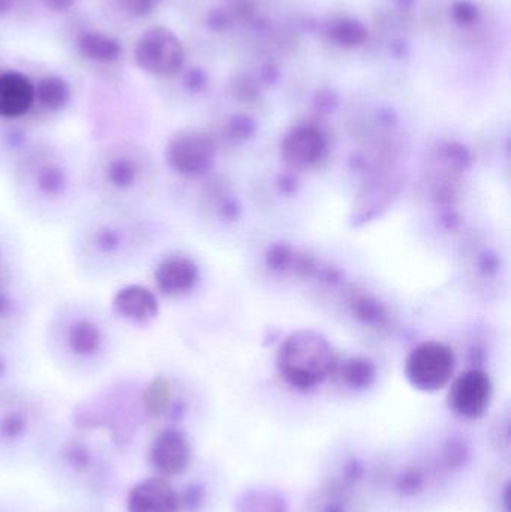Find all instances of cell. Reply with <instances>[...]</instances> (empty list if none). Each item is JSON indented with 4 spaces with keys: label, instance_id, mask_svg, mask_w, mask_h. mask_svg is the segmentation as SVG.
Masks as SVG:
<instances>
[{
    "label": "cell",
    "instance_id": "5b68a950",
    "mask_svg": "<svg viewBox=\"0 0 511 512\" xmlns=\"http://www.w3.org/2000/svg\"><path fill=\"white\" fill-rule=\"evenodd\" d=\"M38 310V291L26 267L0 274V339L27 340Z\"/></svg>",
    "mask_w": 511,
    "mask_h": 512
},
{
    "label": "cell",
    "instance_id": "9c48e42d",
    "mask_svg": "<svg viewBox=\"0 0 511 512\" xmlns=\"http://www.w3.org/2000/svg\"><path fill=\"white\" fill-rule=\"evenodd\" d=\"M35 105V84L17 71L0 74V117H27Z\"/></svg>",
    "mask_w": 511,
    "mask_h": 512
},
{
    "label": "cell",
    "instance_id": "8992f818",
    "mask_svg": "<svg viewBox=\"0 0 511 512\" xmlns=\"http://www.w3.org/2000/svg\"><path fill=\"white\" fill-rule=\"evenodd\" d=\"M134 57L137 65L149 74L173 75L182 68L185 54L173 32L153 27L138 39Z\"/></svg>",
    "mask_w": 511,
    "mask_h": 512
},
{
    "label": "cell",
    "instance_id": "3957f363",
    "mask_svg": "<svg viewBox=\"0 0 511 512\" xmlns=\"http://www.w3.org/2000/svg\"><path fill=\"white\" fill-rule=\"evenodd\" d=\"M122 331L113 313L96 298L68 295L48 313L42 334L45 355L72 378H93L119 357Z\"/></svg>",
    "mask_w": 511,
    "mask_h": 512
},
{
    "label": "cell",
    "instance_id": "6da1fadb",
    "mask_svg": "<svg viewBox=\"0 0 511 512\" xmlns=\"http://www.w3.org/2000/svg\"><path fill=\"white\" fill-rule=\"evenodd\" d=\"M149 213L87 201L68 225L69 259L78 276L105 283L140 270L156 249Z\"/></svg>",
    "mask_w": 511,
    "mask_h": 512
},
{
    "label": "cell",
    "instance_id": "ba28073f",
    "mask_svg": "<svg viewBox=\"0 0 511 512\" xmlns=\"http://www.w3.org/2000/svg\"><path fill=\"white\" fill-rule=\"evenodd\" d=\"M453 360L440 346H425L414 354L410 376L423 390H437L449 381Z\"/></svg>",
    "mask_w": 511,
    "mask_h": 512
},
{
    "label": "cell",
    "instance_id": "2e32d148",
    "mask_svg": "<svg viewBox=\"0 0 511 512\" xmlns=\"http://www.w3.org/2000/svg\"><path fill=\"white\" fill-rule=\"evenodd\" d=\"M24 243L20 234L0 219V274L24 267Z\"/></svg>",
    "mask_w": 511,
    "mask_h": 512
},
{
    "label": "cell",
    "instance_id": "52a82bcc",
    "mask_svg": "<svg viewBox=\"0 0 511 512\" xmlns=\"http://www.w3.org/2000/svg\"><path fill=\"white\" fill-rule=\"evenodd\" d=\"M48 138L38 126L26 122V117H0V174L8 176L18 162Z\"/></svg>",
    "mask_w": 511,
    "mask_h": 512
},
{
    "label": "cell",
    "instance_id": "7c38bea8",
    "mask_svg": "<svg viewBox=\"0 0 511 512\" xmlns=\"http://www.w3.org/2000/svg\"><path fill=\"white\" fill-rule=\"evenodd\" d=\"M128 510L129 512H179V496L170 484L152 478L132 489Z\"/></svg>",
    "mask_w": 511,
    "mask_h": 512
},
{
    "label": "cell",
    "instance_id": "277c9868",
    "mask_svg": "<svg viewBox=\"0 0 511 512\" xmlns=\"http://www.w3.org/2000/svg\"><path fill=\"white\" fill-rule=\"evenodd\" d=\"M158 159L138 141L102 144L84 159L87 201L150 212L159 192Z\"/></svg>",
    "mask_w": 511,
    "mask_h": 512
},
{
    "label": "cell",
    "instance_id": "7a4b0ae2",
    "mask_svg": "<svg viewBox=\"0 0 511 512\" xmlns=\"http://www.w3.org/2000/svg\"><path fill=\"white\" fill-rule=\"evenodd\" d=\"M86 155L48 138L6 176L18 212L44 227H68L87 203Z\"/></svg>",
    "mask_w": 511,
    "mask_h": 512
},
{
    "label": "cell",
    "instance_id": "9a60e30c",
    "mask_svg": "<svg viewBox=\"0 0 511 512\" xmlns=\"http://www.w3.org/2000/svg\"><path fill=\"white\" fill-rule=\"evenodd\" d=\"M71 95L69 84L56 75L42 78L35 84V105L38 104L47 113L56 114L65 110L71 102Z\"/></svg>",
    "mask_w": 511,
    "mask_h": 512
},
{
    "label": "cell",
    "instance_id": "8fae6325",
    "mask_svg": "<svg viewBox=\"0 0 511 512\" xmlns=\"http://www.w3.org/2000/svg\"><path fill=\"white\" fill-rule=\"evenodd\" d=\"M150 459L162 474L179 475L191 462V447L182 433L167 430L153 444Z\"/></svg>",
    "mask_w": 511,
    "mask_h": 512
},
{
    "label": "cell",
    "instance_id": "5bb4252c",
    "mask_svg": "<svg viewBox=\"0 0 511 512\" xmlns=\"http://www.w3.org/2000/svg\"><path fill=\"white\" fill-rule=\"evenodd\" d=\"M77 48L84 59L99 63L116 62L122 54V44L102 32L81 33L77 39Z\"/></svg>",
    "mask_w": 511,
    "mask_h": 512
},
{
    "label": "cell",
    "instance_id": "d6986e66",
    "mask_svg": "<svg viewBox=\"0 0 511 512\" xmlns=\"http://www.w3.org/2000/svg\"><path fill=\"white\" fill-rule=\"evenodd\" d=\"M12 6H14V0H0V17H5L6 14H9Z\"/></svg>",
    "mask_w": 511,
    "mask_h": 512
},
{
    "label": "cell",
    "instance_id": "30bf717a",
    "mask_svg": "<svg viewBox=\"0 0 511 512\" xmlns=\"http://www.w3.org/2000/svg\"><path fill=\"white\" fill-rule=\"evenodd\" d=\"M32 366L27 340L0 339V394L23 387Z\"/></svg>",
    "mask_w": 511,
    "mask_h": 512
},
{
    "label": "cell",
    "instance_id": "ac0fdd59",
    "mask_svg": "<svg viewBox=\"0 0 511 512\" xmlns=\"http://www.w3.org/2000/svg\"><path fill=\"white\" fill-rule=\"evenodd\" d=\"M75 0H44L45 6L51 11H66L74 5Z\"/></svg>",
    "mask_w": 511,
    "mask_h": 512
},
{
    "label": "cell",
    "instance_id": "4fadbf2b",
    "mask_svg": "<svg viewBox=\"0 0 511 512\" xmlns=\"http://www.w3.org/2000/svg\"><path fill=\"white\" fill-rule=\"evenodd\" d=\"M453 408L465 417H479L489 403V382L482 375L471 373L456 384Z\"/></svg>",
    "mask_w": 511,
    "mask_h": 512
},
{
    "label": "cell",
    "instance_id": "e0dca14e",
    "mask_svg": "<svg viewBox=\"0 0 511 512\" xmlns=\"http://www.w3.org/2000/svg\"><path fill=\"white\" fill-rule=\"evenodd\" d=\"M119 3L128 14L134 17H146L152 14L159 0H119Z\"/></svg>",
    "mask_w": 511,
    "mask_h": 512
}]
</instances>
